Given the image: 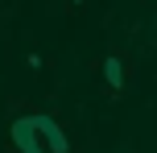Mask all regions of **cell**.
<instances>
[{
  "label": "cell",
  "mask_w": 157,
  "mask_h": 153,
  "mask_svg": "<svg viewBox=\"0 0 157 153\" xmlns=\"http://www.w3.org/2000/svg\"><path fill=\"white\" fill-rule=\"evenodd\" d=\"M25 66H29V71L37 75V71H46V58H41L37 50H29V54H25Z\"/></svg>",
  "instance_id": "cell-4"
},
{
  "label": "cell",
  "mask_w": 157,
  "mask_h": 153,
  "mask_svg": "<svg viewBox=\"0 0 157 153\" xmlns=\"http://www.w3.org/2000/svg\"><path fill=\"white\" fill-rule=\"evenodd\" d=\"M33 124H37V132H41L50 153H71V137H66V128L58 124L54 112H33Z\"/></svg>",
  "instance_id": "cell-3"
},
{
  "label": "cell",
  "mask_w": 157,
  "mask_h": 153,
  "mask_svg": "<svg viewBox=\"0 0 157 153\" xmlns=\"http://www.w3.org/2000/svg\"><path fill=\"white\" fill-rule=\"evenodd\" d=\"M17 112L21 116L8 120V145H13V153H50L41 132H37V124H33V112H25L21 104H17Z\"/></svg>",
  "instance_id": "cell-1"
},
{
  "label": "cell",
  "mask_w": 157,
  "mask_h": 153,
  "mask_svg": "<svg viewBox=\"0 0 157 153\" xmlns=\"http://www.w3.org/2000/svg\"><path fill=\"white\" fill-rule=\"evenodd\" d=\"M83 4H87V0H66V8H75V13H78Z\"/></svg>",
  "instance_id": "cell-5"
},
{
  "label": "cell",
  "mask_w": 157,
  "mask_h": 153,
  "mask_svg": "<svg viewBox=\"0 0 157 153\" xmlns=\"http://www.w3.org/2000/svg\"><path fill=\"white\" fill-rule=\"evenodd\" d=\"M99 79H103V95H108L112 104H120V99H124V83H128V58H124V50H108V54H103Z\"/></svg>",
  "instance_id": "cell-2"
},
{
  "label": "cell",
  "mask_w": 157,
  "mask_h": 153,
  "mask_svg": "<svg viewBox=\"0 0 157 153\" xmlns=\"http://www.w3.org/2000/svg\"><path fill=\"white\" fill-rule=\"evenodd\" d=\"M153 25H157V13H153Z\"/></svg>",
  "instance_id": "cell-6"
}]
</instances>
